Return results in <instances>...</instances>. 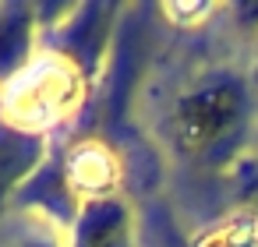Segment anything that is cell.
Returning a JSON list of instances; mask_svg holds the SVG:
<instances>
[{"instance_id":"6da1fadb","label":"cell","mask_w":258,"mask_h":247,"mask_svg":"<svg viewBox=\"0 0 258 247\" xmlns=\"http://www.w3.org/2000/svg\"><path fill=\"white\" fill-rule=\"evenodd\" d=\"M89 96V67L78 46L36 50V57L0 85V124L46 138L75 120Z\"/></svg>"},{"instance_id":"7a4b0ae2","label":"cell","mask_w":258,"mask_h":247,"mask_svg":"<svg viewBox=\"0 0 258 247\" xmlns=\"http://www.w3.org/2000/svg\"><path fill=\"white\" fill-rule=\"evenodd\" d=\"M251 92L233 74L191 85L170 110V141L191 162H219L247 131Z\"/></svg>"},{"instance_id":"3957f363","label":"cell","mask_w":258,"mask_h":247,"mask_svg":"<svg viewBox=\"0 0 258 247\" xmlns=\"http://www.w3.org/2000/svg\"><path fill=\"white\" fill-rule=\"evenodd\" d=\"M57 184L68 194V201L82 212L89 205L117 198L120 162H117V155H113L110 145H103L99 138H85V141H78L75 148L64 152Z\"/></svg>"},{"instance_id":"277c9868","label":"cell","mask_w":258,"mask_h":247,"mask_svg":"<svg viewBox=\"0 0 258 247\" xmlns=\"http://www.w3.org/2000/svg\"><path fill=\"white\" fill-rule=\"evenodd\" d=\"M71 247H135L131 212L113 201H99L78 212V226L71 233Z\"/></svg>"},{"instance_id":"5b68a950","label":"cell","mask_w":258,"mask_h":247,"mask_svg":"<svg viewBox=\"0 0 258 247\" xmlns=\"http://www.w3.org/2000/svg\"><path fill=\"white\" fill-rule=\"evenodd\" d=\"M43 141L46 138H32V134H22L8 124H0V205L15 191H22L29 177H36L43 152H46Z\"/></svg>"},{"instance_id":"8992f818","label":"cell","mask_w":258,"mask_h":247,"mask_svg":"<svg viewBox=\"0 0 258 247\" xmlns=\"http://www.w3.org/2000/svg\"><path fill=\"white\" fill-rule=\"evenodd\" d=\"M36 36V11L18 4H0V85L11 81L32 57Z\"/></svg>"},{"instance_id":"52a82bcc","label":"cell","mask_w":258,"mask_h":247,"mask_svg":"<svg viewBox=\"0 0 258 247\" xmlns=\"http://www.w3.org/2000/svg\"><path fill=\"white\" fill-rule=\"evenodd\" d=\"M0 247H71V240H64L53 226V215H46V219H32L22 229L8 233L0 240Z\"/></svg>"}]
</instances>
